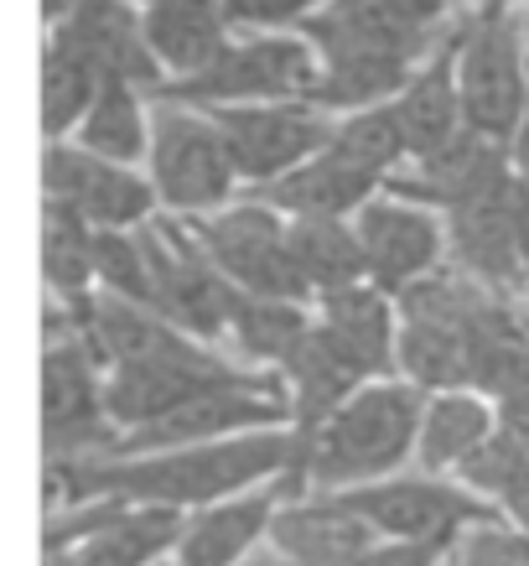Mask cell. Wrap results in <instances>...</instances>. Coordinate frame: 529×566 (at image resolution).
<instances>
[{
  "label": "cell",
  "mask_w": 529,
  "mask_h": 566,
  "mask_svg": "<svg viewBox=\"0 0 529 566\" xmlns=\"http://www.w3.org/2000/svg\"><path fill=\"white\" fill-rule=\"evenodd\" d=\"M509 229H514V255H519V271H525L529 286V182H519V177L509 188Z\"/></svg>",
  "instance_id": "obj_38"
},
{
  "label": "cell",
  "mask_w": 529,
  "mask_h": 566,
  "mask_svg": "<svg viewBox=\"0 0 529 566\" xmlns=\"http://www.w3.org/2000/svg\"><path fill=\"white\" fill-rule=\"evenodd\" d=\"M457 32V27H452ZM394 120H400V136H405V156L421 161V156L442 151L446 140L462 136V104H457V57H452V36L431 52L421 69L410 73V84L390 99Z\"/></svg>",
  "instance_id": "obj_26"
},
{
  "label": "cell",
  "mask_w": 529,
  "mask_h": 566,
  "mask_svg": "<svg viewBox=\"0 0 529 566\" xmlns=\"http://www.w3.org/2000/svg\"><path fill=\"white\" fill-rule=\"evenodd\" d=\"M136 234L140 250H146V271H151L146 312H156L161 323H171L177 333H188L198 344L223 348V333H229V317L240 307V292L213 271V260L203 255L192 223L156 213L151 223H140Z\"/></svg>",
  "instance_id": "obj_10"
},
{
  "label": "cell",
  "mask_w": 529,
  "mask_h": 566,
  "mask_svg": "<svg viewBox=\"0 0 529 566\" xmlns=\"http://www.w3.org/2000/svg\"><path fill=\"white\" fill-rule=\"evenodd\" d=\"M203 255L213 260V271L234 286L240 296H271V302H307L301 275L290 265L286 250V213H275L271 203H260L250 192H240L234 203L213 208L203 219H188Z\"/></svg>",
  "instance_id": "obj_13"
},
{
  "label": "cell",
  "mask_w": 529,
  "mask_h": 566,
  "mask_svg": "<svg viewBox=\"0 0 529 566\" xmlns=\"http://www.w3.org/2000/svg\"><path fill=\"white\" fill-rule=\"evenodd\" d=\"M452 566H529V541L504 520L473 525L457 535V546L446 556Z\"/></svg>",
  "instance_id": "obj_34"
},
{
  "label": "cell",
  "mask_w": 529,
  "mask_h": 566,
  "mask_svg": "<svg viewBox=\"0 0 529 566\" xmlns=\"http://www.w3.org/2000/svg\"><path fill=\"white\" fill-rule=\"evenodd\" d=\"M286 250L311 302L369 281L353 219H286Z\"/></svg>",
  "instance_id": "obj_28"
},
{
  "label": "cell",
  "mask_w": 529,
  "mask_h": 566,
  "mask_svg": "<svg viewBox=\"0 0 529 566\" xmlns=\"http://www.w3.org/2000/svg\"><path fill=\"white\" fill-rule=\"evenodd\" d=\"M509 188L514 177H504L494 188L462 198L457 208H446V265H457L462 275H473L478 286H488L504 302H529L525 271H519V255H514Z\"/></svg>",
  "instance_id": "obj_17"
},
{
  "label": "cell",
  "mask_w": 529,
  "mask_h": 566,
  "mask_svg": "<svg viewBox=\"0 0 529 566\" xmlns=\"http://www.w3.org/2000/svg\"><path fill=\"white\" fill-rule=\"evenodd\" d=\"M146 177H151L161 213H171V219H203V213L234 203L244 192L213 115L177 99H156V94Z\"/></svg>",
  "instance_id": "obj_8"
},
{
  "label": "cell",
  "mask_w": 529,
  "mask_h": 566,
  "mask_svg": "<svg viewBox=\"0 0 529 566\" xmlns=\"http://www.w3.org/2000/svg\"><path fill=\"white\" fill-rule=\"evenodd\" d=\"M452 57L462 130L509 146L529 109V21L514 6H462Z\"/></svg>",
  "instance_id": "obj_6"
},
{
  "label": "cell",
  "mask_w": 529,
  "mask_h": 566,
  "mask_svg": "<svg viewBox=\"0 0 529 566\" xmlns=\"http://www.w3.org/2000/svg\"><path fill=\"white\" fill-rule=\"evenodd\" d=\"M78 6V0H42V27H52V21H63Z\"/></svg>",
  "instance_id": "obj_40"
},
{
  "label": "cell",
  "mask_w": 529,
  "mask_h": 566,
  "mask_svg": "<svg viewBox=\"0 0 529 566\" xmlns=\"http://www.w3.org/2000/svg\"><path fill=\"white\" fill-rule=\"evenodd\" d=\"M281 483H260L250 494L219 499L208 510H192L182 520V535H177V551L171 562L177 566H240L250 562L260 546H265V531H271V515L281 504Z\"/></svg>",
  "instance_id": "obj_22"
},
{
  "label": "cell",
  "mask_w": 529,
  "mask_h": 566,
  "mask_svg": "<svg viewBox=\"0 0 529 566\" xmlns=\"http://www.w3.org/2000/svg\"><path fill=\"white\" fill-rule=\"evenodd\" d=\"M73 146H84L88 156L120 161V167H146L151 151V94L125 78H104L88 115L73 130Z\"/></svg>",
  "instance_id": "obj_27"
},
{
  "label": "cell",
  "mask_w": 529,
  "mask_h": 566,
  "mask_svg": "<svg viewBox=\"0 0 529 566\" xmlns=\"http://www.w3.org/2000/svg\"><path fill=\"white\" fill-rule=\"evenodd\" d=\"M115 447V427L104 416V375L84 327L47 312L42 333V463L104 458Z\"/></svg>",
  "instance_id": "obj_9"
},
{
  "label": "cell",
  "mask_w": 529,
  "mask_h": 566,
  "mask_svg": "<svg viewBox=\"0 0 529 566\" xmlns=\"http://www.w3.org/2000/svg\"><path fill=\"white\" fill-rule=\"evenodd\" d=\"M125 6H136V11H151V6H167V0H125Z\"/></svg>",
  "instance_id": "obj_42"
},
{
  "label": "cell",
  "mask_w": 529,
  "mask_h": 566,
  "mask_svg": "<svg viewBox=\"0 0 529 566\" xmlns=\"http://www.w3.org/2000/svg\"><path fill=\"white\" fill-rule=\"evenodd\" d=\"M327 0H223V17L234 32H296Z\"/></svg>",
  "instance_id": "obj_35"
},
{
  "label": "cell",
  "mask_w": 529,
  "mask_h": 566,
  "mask_svg": "<svg viewBox=\"0 0 529 566\" xmlns=\"http://www.w3.org/2000/svg\"><path fill=\"white\" fill-rule=\"evenodd\" d=\"M296 458L290 427L244 431L223 442L171 447V452H140V458H78V463H42L47 489V515L88 504V499H115V504H151V510H208L219 499L250 494L260 483L286 479Z\"/></svg>",
  "instance_id": "obj_1"
},
{
  "label": "cell",
  "mask_w": 529,
  "mask_h": 566,
  "mask_svg": "<svg viewBox=\"0 0 529 566\" xmlns=\"http://www.w3.org/2000/svg\"><path fill=\"white\" fill-rule=\"evenodd\" d=\"M140 36L161 69V84H177L213 63L234 27L223 17V0H167V6L140 11Z\"/></svg>",
  "instance_id": "obj_25"
},
{
  "label": "cell",
  "mask_w": 529,
  "mask_h": 566,
  "mask_svg": "<svg viewBox=\"0 0 529 566\" xmlns=\"http://www.w3.org/2000/svg\"><path fill=\"white\" fill-rule=\"evenodd\" d=\"M42 42L73 52L99 78H125L146 94L161 88V69H156V57L146 52V36H140V11L125 0H78L63 21L42 27Z\"/></svg>",
  "instance_id": "obj_18"
},
{
  "label": "cell",
  "mask_w": 529,
  "mask_h": 566,
  "mask_svg": "<svg viewBox=\"0 0 529 566\" xmlns=\"http://www.w3.org/2000/svg\"><path fill=\"white\" fill-rule=\"evenodd\" d=\"M99 84L104 78L88 63H78L73 52L42 42V63H36V120H42V140H73V130L88 115Z\"/></svg>",
  "instance_id": "obj_32"
},
{
  "label": "cell",
  "mask_w": 529,
  "mask_h": 566,
  "mask_svg": "<svg viewBox=\"0 0 529 566\" xmlns=\"http://www.w3.org/2000/svg\"><path fill=\"white\" fill-rule=\"evenodd\" d=\"M42 286H47V312H57L63 323H84L94 307V240L99 229L63 198L42 192Z\"/></svg>",
  "instance_id": "obj_23"
},
{
  "label": "cell",
  "mask_w": 529,
  "mask_h": 566,
  "mask_svg": "<svg viewBox=\"0 0 529 566\" xmlns=\"http://www.w3.org/2000/svg\"><path fill=\"white\" fill-rule=\"evenodd\" d=\"M498 431L494 406L478 390H431L421 400V421H415V473L431 479H457L462 463L478 452Z\"/></svg>",
  "instance_id": "obj_24"
},
{
  "label": "cell",
  "mask_w": 529,
  "mask_h": 566,
  "mask_svg": "<svg viewBox=\"0 0 529 566\" xmlns=\"http://www.w3.org/2000/svg\"><path fill=\"white\" fill-rule=\"evenodd\" d=\"M442 562H446V546H374L363 556H348V562H317V566H442ZM240 566H307V562H286V556L260 546Z\"/></svg>",
  "instance_id": "obj_37"
},
{
  "label": "cell",
  "mask_w": 529,
  "mask_h": 566,
  "mask_svg": "<svg viewBox=\"0 0 529 566\" xmlns=\"http://www.w3.org/2000/svg\"><path fill=\"white\" fill-rule=\"evenodd\" d=\"M421 400L426 390L405 385L400 375L359 385L322 427L296 437V458L281 489L286 494H348V489L405 473L415 458Z\"/></svg>",
  "instance_id": "obj_4"
},
{
  "label": "cell",
  "mask_w": 529,
  "mask_h": 566,
  "mask_svg": "<svg viewBox=\"0 0 529 566\" xmlns=\"http://www.w3.org/2000/svg\"><path fill=\"white\" fill-rule=\"evenodd\" d=\"M353 234H359L369 286L384 292L390 302L446 265L442 213L410 203V198H394V192H374V198L353 213Z\"/></svg>",
  "instance_id": "obj_15"
},
{
  "label": "cell",
  "mask_w": 529,
  "mask_h": 566,
  "mask_svg": "<svg viewBox=\"0 0 529 566\" xmlns=\"http://www.w3.org/2000/svg\"><path fill=\"white\" fill-rule=\"evenodd\" d=\"M504 156H509V172L519 182H529V109H525V120H519V130L509 136V146H504Z\"/></svg>",
  "instance_id": "obj_39"
},
{
  "label": "cell",
  "mask_w": 529,
  "mask_h": 566,
  "mask_svg": "<svg viewBox=\"0 0 529 566\" xmlns=\"http://www.w3.org/2000/svg\"><path fill=\"white\" fill-rule=\"evenodd\" d=\"M504 296L478 286L457 265L431 271L394 296V375L415 390H467L473 333Z\"/></svg>",
  "instance_id": "obj_5"
},
{
  "label": "cell",
  "mask_w": 529,
  "mask_h": 566,
  "mask_svg": "<svg viewBox=\"0 0 529 566\" xmlns=\"http://www.w3.org/2000/svg\"><path fill=\"white\" fill-rule=\"evenodd\" d=\"M78 327L99 359L104 416H109L115 437L151 427L156 416L177 411L192 395L260 375V369H244L240 359H229L223 348L198 344L171 323H161L156 312L115 302V296H94V307Z\"/></svg>",
  "instance_id": "obj_3"
},
{
  "label": "cell",
  "mask_w": 529,
  "mask_h": 566,
  "mask_svg": "<svg viewBox=\"0 0 529 566\" xmlns=\"http://www.w3.org/2000/svg\"><path fill=\"white\" fill-rule=\"evenodd\" d=\"M177 510L88 499L42 520V566H156L177 551Z\"/></svg>",
  "instance_id": "obj_11"
},
{
  "label": "cell",
  "mask_w": 529,
  "mask_h": 566,
  "mask_svg": "<svg viewBox=\"0 0 529 566\" xmlns=\"http://www.w3.org/2000/svg\"><path fill=\"white\" fill-rule=\"evenodd\" d=\"M457 483L467 494H478L504 525L529 541V452L519 442H509L504 431H494L488 442L462 463Z\"/></svg>",
  "instance_id": "obj_31"
},
{
  "label": "cell",
  "mask_w": 529,
  "mask_h": 566,
  "mask_svg": "<svg viewBox=\"0 0 529 566\" xmlns=\"http://www.w3.org/2000/svg\"><path fill=\"white\" fill-rule=\"evenodd\" d=\"M156 566H177V562H171V556H167V562H156Z\"/></svg>",
  "instance_id": "obj_44"
},
{
  "label": "cell",
  "mask_w": 529,
  "mask_h": 566,
  "mask_svg": "<svg viewBox=\"0 0 529 566\" xmlns=\"http://www.w3.org/2000/svg\"><path fill=\"white\" fill-rule=\"evenodd\" d=\"M311 327V307L307 302H271V296H240V307L229 317L223 333V354L240 359L244 369L275 375L286 354L301 344V333Z\"/></svg>",
  "instance_id": "obj_29"
},
{
  "label": "cell",
  "mask_w": 529,
  "mask_h": 566,
  "mask_svg": "<svg viewBox=\"0 0 529 566\" xmlns=\"http://www.w3.org/2000/svg\"><path fill=\"white\" fill-rule=\"evenodd\" d=\"M457 17V0H327L296 27L322 63L311 104L332 120L390 104L410 73L452 36Z\"/></svg>",
  "instance_id": "obj_2"
},
{
  "label": "cell",
  "mask_w": 529,
  "mask_h": 566,
  "mask_svg": "<svg viewBox=\"0 0 529 566\" xmlns=\"http://www.w3.org/2000/svg\"><path fill=\"white\" fill-rule=\"evenodd\" d=\"M374 531L363 525L342 494H281L265 531V551L286 556V562H348L374 551Z\"/></svg>",
  "instance_id": "obj_21"
},
{
  "label": "cell",
  "mask_w": 529,
  "mask_h": 566,
  "mask_svg": "<svg viewBox=\"0 0 529 566\" xmlns=\"http://www.w3.org/2000/svg\"><path fill=\"white\" fill-rule=\"evenodd\" d=\"M94 292L146 307L151 296V271H146V250H140L136 229H104L94 240Z\"/></svg>",
  "instance_id": "obj_33"
},
{
  "label": "cell",
  "mask_w": 529,
  "mask_h": 566,
  "mask_svg": "<svg viewBox=\"0 0 529 566\" xmlns=\"http://www.w3.org/2000/svg\"><path fill=\"white\" fill-rule=\"evenodd\" d=\"M311 317L359 354L379 379L394 375V302L384 292H374L369 281L348 286V292H332V296H317L311 302Z\"/></svg>",
  "instance_id": "obj_30"
},
{
  "label": "cell",
  "mask_w": 529,
  "mask_h": 566,
  "mask_svg": "<svg viewBox=\"0 0 529 566\" xmlns=\"http://www.w3.org/2000/svg\"><path fill=\"white\" fill-rule=\"evenodd\" d=\"M348 510L374 531L379 546H457L462 531L498 520L478 494H467L457 479H431V473H394V479L348 489Z\"/></svg>",
  "instance_id": "obj_12"
},
{
  "label": "cell",
  "mask_w": 529,
  "mask_h": 566,
  "mask_svg": "<svg viewBox=\"0 0 529 566\" xmlns=\"http://www.w3.org/2000/svg\"><path fill=\"white\" fill-rule=\"evenodd\" d=\"M203 115H213L219 125L244 192L281 182L332 136V115H322L317 104H229V109H203Z\"/></svg>",
  "instance_id": "obj_14"
},
{
  "label": "cell",
  "mask_w": 529,
  "mask_h": 566,
  "mask_svg": "<svg viewBox=\"0 0 529 566\" xmlns=\"http://www.w3.org/2000/svg\"><path fill=\"white\" fill-rule=\"evenodd\" d=\"M457 6H514V11H519L525 0H457Z\"/></svg>",
  "instance_id": "obj_41"
},
{
  "label": "cell",
  "mask_w": 529,
  "mask_h": 566,
  "mask_svg": "<svg viewBox=\"0 0 529 566\" xmlns=\"http://www.w3.org/2000/svg\"><path fill=\"white\" fill-rule=\"evenodd\" d=\"M281 385H286V411H290V437H307L311 427H322L327 416L338 411L348 395L379 379L369 364L353 354L348 344H338L317 317L301 333V344L286 354V364L275 369Z\"/></svg>",
  "instance_id": "obj_19"
},
{
  "label": "cell",
  "mask_w": 529,
  "mask_h": 566,
  "mask_svg": "<svg viewBox=\"0 0 529 566\" xmlns=\"http://www.w3.org/2000/svg\"><path fill=\"white\" fill-rule=\"evenodd\" d=\"M519 312H525V327H529V302H519Z\"/></svg>",
  "instance_id": "obj_43"
},
{
  "label": "cell",
  "mask_w": 529,
  "mask_h": 566,
  "mask_svg": "<svg viewBox=\"0 0 529 566\" xmlns=\"http://www.w3.org/2000/svg\"><path fill=\"white\" fill-rule=\"evenodd\" d=\"M488 406H494V416H498V431L529 452V354L488 390Z\"/></svg>",
  "instance_id": "obj_36"
},
{
  "label": "cell",
  "mask_w": 529,
  "mask_h": 566,
  "mask_svg": "<svg viewBox=\"0 0 529 566\" xmlns=\"http://www.w3.org/2000/svg\"><path fill=\"white\" fill-rule=\"evenodd\" d=\"M446 556H452V551H446ZM442 566H452V562H442Z\"/></svg>",
  "instance_id": "obj_45"
},
{
  "label": "cell",
  "mask_w": 529,
  "mask_h": 566,
  "mask_svg": "<svg viewBox=\"0 0 529 566\" xmlns=\"http://www.w3.org/2000/svg\"><path fill=\"white\" fill-rule=\"evenodd\" d=\"M374 192H384V177L363 167L359 156H348L338 140L327 136L317 156H307L296 172H286L271 188H255L250 198L271 203L286 219H353Z\"/></svg>",
  "instance_id": "obj_20"
},
{
  "label": "cell",
  "mask_w": 529,
  "mask_h": 566,
  "mask_svg": "<svg viewBox=\"0 0 529 566\" xmlns=\"http://www.w3.org/2000/svg\"><path fill=\"white\" fill-rule=\"evenodd\" d=\"M322 63L307 36L296 32H234L213 63L161 84L156 99H177L192 109H229V104H311Z\"/></svg>",
  "instance_id": "obj_7"
},
{
  "label": "cell",
  "mask_w": 529,
  "mask_h": 566,
  "mask_svg": "<svg viewBox=\"0 0 529 566\" xmlns=\"http://www.w3.org/2000/svg\"><path fill=\"white\" fill-rule=\"evenodd\" d=\"M42 192L73 203L99 234L104 229H140L161 213L146 167L88 156L73 140H42Z\"/></svg>",
  "instance_id": "obj_16"
}]
</instances>
